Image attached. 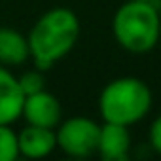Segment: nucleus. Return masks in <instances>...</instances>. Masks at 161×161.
<instances>
[{
    "label": "nucleus",
    "instance_id": "9d476101",
    "mask_svg": "<svg viewBox=\"0 0 161 161\" xmlns=\"http://www.w3.org/2000/svg\"><path fill=\"white\" fill-rule=\"evenodd\" d=\"M17 157V133L12 129V125L0 123V161H14Z\"/></svg>",
    "mask_w": 161,
    "mask_h": 161
},
{
    "label": "nucleus",
    "instance_id": "f8f14e48",
    "mask_svg": "<svg viewBox=\"0 0 161 161\" xmlns=\"http://www.w3.org/2000/svg\"><path fill=\"white\" fill-rule=\"evenodd\" d=\"M148 146L161 155V114L155 116V119L152 121L150 129H148Z\"/></svg>",
    "mask_w": 161,
    "mask_h": 161
},
{
    "label": "nucleus",
    "instance_id": "423d86ee",
    "mask_svg": "<svg viewBox=\"0 0 161 161\" xmlns=\"http://www.w3.org/2000/svg\"><path fill=\"white\" fill-rule=\"evenodd\" d=\"M133 138L129 127L103 121L97 144V155L103 161H127L131 157Z\"/></svg>",
    "mask_w": 161,
    "mask_h": 161
},
{
    "label": "nucleus",
    "instance_id": "f03ea898",
    "mask_svg": "<svg viewBox=\"0 0 161 161\" xmlns=\"http://www.w3.org/2000/svg\"><path fill=\"white\" fill-rule=\"evenodd\" d=\"M112 34L133 55L150 53L161 42V15L153 2L125 0L112 17Z\"/></svg>",
    "mask_w": 161,
    "mask_h": 161
},
{
    "label": "nucleus",
    "instance_id": "39448f33",
    "mask_svg": "<svg viewBox=\"0 0 161 161\" xmlns=\"http://www.w3.org/2000/svg\"><path fill=\"white\" fill-rule=\"evenodd\" d=\"M21 118L29 125L55 129L63 121V104L53 93L44 89L25 97Z\"/></svg>",
    "mask_w": 161,
    "mask_h": 161
},
{
    "label": "nucleus",
    "instance_id": "f257e3e1",
    "mask_svg": "<svg viewBox=\"0 0 161 161\" xmlns=\"http://www.w3.org/2000/svg\"><path fill=\"white\" fill-rule=\"evenodd\" d=\"M82 25L70 8H51L42 14L27 34L31 61L34 68L47 72L63 61L78 44Z\"/></svg>",
    "mask_w": 161,
    "mask_h": 161
},
{
    "label": "nucleus",
    "instance_id": "7ed1b4c3",
    "mask_svg": "<svg viewBox=\"0 0 161 161\" xmlns=\"http://www.w3.org/2000/svg\"><path fill=\"white\" fill-rule=\"evenodd\" d=\"M153 106V93L144 80L121 76L108 82L99 95V114L106 123L136 125Z\"/></svg>",
    "mask_w": 161,
    "mask_h": 161
},
{
    "label": "nucleus",
    "instance_id": "0eeeda50",
    "mask_svg": "<svg viewBox=\"0 0 161 161\" xmlns=\"http://www.w3.org/2000/svg\"><path fill=\"white\" fill-rule=\"evenodd\" d=\"M17 148H19V155L27 159H44L57 150L55 129L27 123L17 133Z\"/></svg>",
    "mask_w": 161,
    "mask_h": 161
},
{
    "label": "nucleus",
    "instance_id": "1a4fd4ad",
    "mask_svg": "<svg viewBox=\"0 0 161 161\" xmlns=\"http://www.w3.org/2000/svg\"><path fill=\"white\" fill-rule=\"evenodd\" d=\"M31 59L27 36L12 27H0V64L14 68Z\"/></svg>",
    "mask_w": 161,
    "mask_h": 161
},
{
    "label": "nucleus",
    "instance_id": "9b49d317",
    "mask_svg": "<svg viewBox=\"0 0 161 161\" xmlns=\"http://www.w3.org/2000/svg\"><path fill=\"white\" fill-rule=\"evenodd\" d=\"M46 72L38 70V68H32V70H27L23 72L17 82H19V87L23 91V95H32V93H38V91H44L46 89Z\"/></svg>",
    "mask_w": 161,
    "mask_h": 161
},
{
    "label": "nucleus",
    "instance_id": "6e6552de",
    "mask_svg": "<svg viewBox=\"0 0 161 161\" xmlns=\"http://www.w3.org/2000/svg\"><path fill=\"white\" fill-rule=\"evenodd\" d=\"M25 95L19 87L17 76L0 64V123L14 125L23 112Z\"/></svg>",
    "mask_w": 161,
    "mask_h": 161
},
{
    "label": "nucleus",
    "instance_id": "20e7f679",
    "mask_svg": "<svg viewBox=\"0 0 161 161\" xmlns=\"http://www.w3.org/2000/svg\"><path fill=\"white\" fill-rule=\"evenodd\" d=\"M101 123L87 116H72L55 127L57 150L72 159H87L97 153Z\"/></svg>",
    "mask_w": 161,
    "mask_h": 161
},
{
    "label": "nucleus",
    "instance_id": "ddd939ff",
    "mask_svg": "<svg viewBox=\"0 0 161 161\" xmlns=\"http://www.w3.org/2000/svg\"><path fill=\"white\" fill-rule=\"evenodd\" d=\"M140 2H153L155 4V0H140Z\"/></svg>",
    "mask_w": 161,
    "mask_h": 161
}]
</instances>
